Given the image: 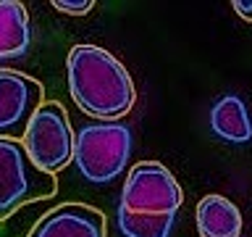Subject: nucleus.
I'll return each mask as SVG.
<instances>
[{
    "label": "nucleus",
    "instance_id": "obj_10",
    "mask_svg": "<svg viewBox=\"0 0 252 237\" xmlns=\"http://www.w3.org/2000/svg\"><path fill=\"white\" fill-rule=\"evenodd\" d=\"M210 129L231 145H247L252 140V118L242 98L223 95L210 111Z\"/></svg>",
    "mask_w": 252,
    "mask_h": 237
},
{
    "label": "nucleus",
    "instance_id": "obj_13",
    "mask_svg": "<svg viewBox=\"0 0 252 237\" xmlns=\"http://www.w3.org/2000/svg\"><path fill=\"white\" fill-rule=\"evenodd\" d=\"M231 8H234V13L239 16L242 21L252 24V0H234Z\"/></svg>",
    "mask_w": 252,
    "mask_h": 237
},
{
    "label": "nucleus",
    "instance_id": "obj_9",
    "mask_svg": "<svg viewBox=\"0 0 252 237\" xmlns=\"http://www.w3.org/2000/svg\"><path fill=\"white\" fill-rule=\"evenodd\" d=\"M32 45V21L19 0H0V61L19 58Z\"/></svg>",
    "mask_w": 252,
    "mask_h": 237
},
{
    "label": "nucleus",
    "instance_id": "obj_3",
    "mask_svg": "<svg viewBox=\"0 0 252 237\" xmlns=\"http://www.w3.org/2000/svg\"><path fill=\"white\" fill-rule=\"evenodd\" d=\"M55 190H58L55 177L37 169L21 140L0 137V221L34 200L53 198Z\"/></svg>",
    "mask_w": 252,
    "mask_h": 237
},
{
    "label": "nucleus",
    "instance_id": "obj_1",
    "mask_svg": "<svg viewBox=\"0 0 252 237\" xmlns=\"http://www.w3.org/2000/svg\"><path fill=\"white\" fill-rule=\"evenodd\" d=\"M71 100L94 121H121L137 90L126 66L100 45H74L66 58Z\"/></svg>",
    "mask_w": 252,
    "mask_h": 237
},
{
    "label": "nucleus",
    "instance_id": "obj_2",
    "mask_svg": "<svg viewBox=\"0 0 252 237\" xmlns=\"http://www.w3.org/2000/svg\"><path fill=\"white\" fill-rule=\"evenodd\" d=\"M134 134L121 121H94L76 132L74 163L92 185H108L124 174L131 156Z\"/></svg>",
    "mask_w": 252,
    "mask_h": 237
},
{
    "label": "nucleus",
    "instance_id": "obj_12",
    "mask_svg": "<svg viewBox=\"0 0 252 237\" xmlns=\"http://www.w3.org/2000/svg\"><path fill=\"white\" fill-rule=\"evenodd\" d=\"M53 8L71 16V19H84L94 8V0H53Z\"/></svg>",
    "mask_w": 252,
    "mask_h": 237
},
{
    "label": "nucleus",
    "instance_id": "obj_4",
    "mask_svg": "<svg viewBox=\"0 0 252 237\" xmlns=\"http://www.w3.org/2000/svg\"><path fill=\"white\" fill-rule=\"evenodd\" d=\"M21 145L37 169L53 174V177L63 171L74 161L76 148V132L68 121L66 108L58 100H45L29 121Z\"/></svg>",
    "mask_w": 252,
    "mask_h": 237
},
{
    "label": "nucleus",
    "instance_id": "obj_5",
    "mask_svg": "<svg viewBox=\"0 0 252 237\" xmlns=\"http://www.w3.org/2000/svg\"><path fill=\"white\" fill-rule=\"evenodd\" d=\"M184 203V190L168 166L160 161H139L126 174L121 205L131 213H176Z\"/></svg>",
    "mask_w": 252,
    "mask_h": 237
},
{
    "label": "nucleus",
    "instance_id": "obj_6",
    "mask_svg": "<svg viewBox=\"0 0 252 237\" xmlns=\"http://www.w3.org/2000/svg\"><path fill=\"white\" fill-rule=\"evenodd\" d=\"M45 103L42 82L16 69H0V137L24 140L29 121Z\"/></svg>",
    "mask_w": 252,
    "mask_h": 237
},
{
    "label": "nucleus",
    "instance_id": "obj_11",
    "mask_svg": "<svg viewBox=\"0 0 252 237\" xmlns=\"http://www.w3.org/2000/svg\"><path fill=\"white\" fill-rule=\"evenodd\" d=\"M116 219L124 237H171L176 213H131L118 208Z\"/></svg>",
    "mask_w": 252,
    "mask_h": 237
},
{
    "label": "nucleus",
    "instance_id": "obj_8",
    "mask_svg": "<svg viewBox=\"0 0 252 237\" xmlns=\"http://www.w3.org/2000/svg\"><path fill=\"white\" fill-rule=\"evenodd\" d=\"M194 224L200 237H239L242 211L223 195H205L194 208Z\"/></svg>",
    "mask_w": 252,
    "mask_h": 237
},
{
    "label": "nucleus",
    "instance_id": "obj_7",
    "mask_svg": "<svg viewBox=\"0 0 252 237\" xmlns=\"http://www.w3.org/2000/svg\"><path fill=\"white\" fill-rule=\"evenodd\" d=\"M27 237H108V219L94 205L61 203L42 213Z\"/></svg>",
    "mask_w": 252,
    "mask_h": 237
}]
</instances>
